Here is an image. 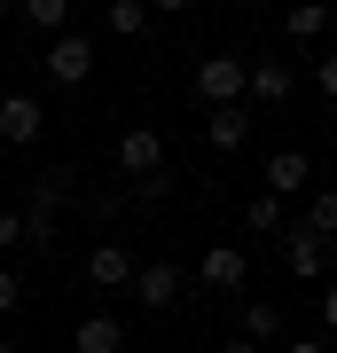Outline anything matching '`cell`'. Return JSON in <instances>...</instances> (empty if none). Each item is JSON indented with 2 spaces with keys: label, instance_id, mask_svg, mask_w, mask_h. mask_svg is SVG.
<instances>
[{
  "label": "cell",
  "instance_id": "obj_16",
  "mask_svg": "<svg viewBox=\"0 0 337 353\" xmlns=\"http://www.w3.org/2000/svg\"><path fill=\"white\" fill-rule=\"evenodd\" d=\"M243 228H251V236H283L290 220H283V204H275V196H251V204H243Z\"/></svg>",
  "mask_w": 337,
  "mask_h": 353
},
{
  "label": "cell",
  "instance_id": "obj_22",
  "mask_svg": "<svg viewBox=\"0 0 337 353\" xmlns=\"http://www.w3.org/2000/svg\"><path fill=\"white\" fill-rule=\"evenodd\" d=\"M16 243H24V212H8V204H0V252H16Z\"/></svg>",
  "mask_w": 337,
  "mask_h": 353
},
{
  "label": "cell",
  "instance_id": "obj_6",
  "mask_svg": "<svg viewBox=\"0 0 337 353\" xmlns=\"http://www.w3.org/2000/svg\"><path fill=\"white\" fill-rule=\"evenodd\" d=\"M134 252H125V243H94V252H87V283L94 290H134Z\"/></svg>",
  "mask_w": 337,
  "mask_h": 353
},
{
  "label": "cell",
  "instance_id": "obj_13",
  "mask_svg": "<svg viewBox=\"0 0 337 353\" xmlns=\"http://www.w3.org/2000/svg\"><path fill=\"white\" fill-rule=\"evenodd\" d=\"M63 204H71V173H63V165H48V173L32 181V212H48V220H55Z\"/></svg>",
  "mask_w": 337,
  "mask_h": 353
},
{
  "label": "cell",
  "instance_id": "obj_5",
  "mask_svg": "<svg viewBox=\"0 0 337 353\" xmlns=\"http://www.w3.org/2000/svg\"><path fill=\"white\" fill-rule=\"evenodd\" d=\"M283 259H290L298 283H322V275H329V243L314 236V228H283Z\"/></svg>",
  "mask_w": 337,
  "mask_h": 353
},
{
  "label": "cell",
  "instance_id": "obj_24",
  "mask_svg": "<svg viewBox=\"0 0 337 353\" xmlns=\"http://www.w3.org/2000/svg\"><path fill=\"white\" fill-rule=\"evenodd\" d=\"M322 322H329V330H337V283H329V290H322Z\"/></svg>",
  "mask_w": 337,
  "mask_h": 353
},
{
  "label": "cell",
  "instance_id": "obj_25",
  "mask_svg": "<svg viewBox=\"0 0 337 353\" xmlns=\"http://www.w3.org/2000/svg\"><path fill=\"white\" fill-rule=\"evenodd\" d=\"M220 353H259V345H243V338H227V345H220Z\"/></svg>",
  "mask_w": 337,
  "mask_h": 353
},
{
  "label": "cell",
  "instance_id": "obj_3",
  "mask_svg": "<svg viewBox=\"0 0 337 353\" xmlns=\"http://www.w3.org/2000/svg\"><path fill=\"white\" fill-rule=\"evenodd\" d=\"M55 79V87H87V71H94V39H79V32H63V39H48V63H39Z\"/></svg>",
  "mask_w": 337,
  "mask_h": 353
},
{
  "label": "cell",
  "instance_id": "obj_26",
  "mask_svg": "<svg viewBox=\"0 0 337 353\" xmlns=\"http://www.w3.org/2000/svg\"><path fill=\"white\" fill-rule=\"evenodd\" d=\"M290 353H322V345H314V338H298V345H290Z\"/></svg>",
  "mask_w": 337,
  "mask_h": 353
},
{
  "label": "cell",
  "instance_id": "obj_14",
  "mask_svg": "<svg viewBox=\"0 0 337 353\" xmlns=\"http://www.w3.org/2000/svg\"><path fill=\"white\" fill-rule=\"evenodd\" d=\"M24 24L48 32V39H63V32H71V0H24Z\"/></svg>",
  "mask_w": 337,
  "mask_h": 353
},
{
  "label": "cell",
  "instance_id": "obj_21",
  "mask_svg": "<svg viewBox=\"0 0 337 353\" xmlns=\"http://www.w3.org/2000/svg\"><path fill=\"white\" fill-rule=\"evenodd\" d=\"M16 306H24V275H16V267H0V314H16Z\"/></svg>",
  "mask_w": 337,
  "mask_h": 353
},
{
  "label": "cell",
  "instance_id": "obj_2",
  "mask_svg": "<svg viewBox=\"0 0 337 353\" xmlns=\"http://www.w3.org/2000/svg\"><path fill=\"white\" fill-rule=\"evenodd\" d=\"M118 173L157 181V173H165V134H157V126H125V134H118Z\"/></svg>",
  "mask_w": 337,
  "mask_h": 353
},
{
  "label": "cell",
  "instance_id": "obj_15",
  "mask_svg": "<svg viewBox=\"0 0 337 353\" xmlns=\"http://www.w3.org/2000/svg\"><path fill=\"white\" fill-rule=\"evenodd\" d=\"M275 330H283V306H267V299H251V306H243V345H267Z\"/></svg>",
  "mask_w": 337,
  "mask_h": 353
},
{
  "label": "cell",
  "instance_id": "obj_11",
  "mask_svg": "<svg viewBox=\"0 0 337 353\" xmlns=\"http://www.w3.org/2000/svg\"><path fill=\"white\" fill-rule=\"evenodd\" d=\"M306 173H314V165H306V150H275V157H267V196H290V189H306Z\"/></svg>",
  "mask_w": 337,
  "mask_h": 353
},
{
  "label": "cell",
  "instance_id": "obj_10",
  "mask_svg": "<svg viewBox=\"0 0 337 353\" xmlns=\"http://www.w3.org/2000/svg\"><path fill=\"white\" fill-rule=\"evenodd\" d=\"M290 87H298L290 63H251V71H243V94H251V102H290Z\"/></svg>",
  "mask_w": 337,
  "mask_h": 353
},
{
  "label": "cell",
  "instance_id": "obj_7",
  "mask_svg": "<svg viewBox=\"0 0 337 353\" xmlns=\"http://www.w3.org/2000/svg\"><path fill=\"white\" fill-rule=\"evenodd\" d=\"M39 134H48L39 94H8V102H0V141H16V150H24V141H39Z\"/></svg>",
  "mask_w": 337,
  "mask_h": 353
},
{
  "label": "cell",
  "instance_id": "obj_9",
  "mask_svg": "<svg viewBox=\"0 0 337 353\" xmlns=\"http://www.w3.org/2000/svg\"><path fill=\"white\" fill-rule=\"evenodd\" d=\"M71 353H125V322H118V314H79Z\"/></svg>",
  "mask_w": 337,
  "mask_h": 353
},
{
  "label": "cell",
  "instance_id": "obj_12",
  "mask_svg": "<svg viewBox=\"0 0 337 353\" xmlns=\"http://www.w3.org/2000/svg\"><path fill=\"white\" fill-rule=\"evenodd\" d=\"M204 141H212V150H243V141H251V110H243V102H236V110H212Z\"/></svg>",
  "mask_w": 337,
  "mask_h": 353
},
{
  "label": "cell",
  "instance_id": "obj_17",
  "mask_svg": "<svg viewBox=\"0 0 337 353\" xmlns=\"http://www.w3.org/2000/svg\"><path fill=\"white\" fill-rule=\"evenodd\" d=\"M298 228H314V236H322V243H337V189H322V196H314Z\"/></svg>",
  "mask_w": 337,
  "mask_h": 353
},
{
  "label": "cell",
  "instance_id": "obj_19",
  "mask_svg": "<svg viewBox=\"0 0 337 353\" xmlns=\"http://www.w3.org/2000/svg\"><path fill=\"white\" fill-rule=\"evenodd\" d=\"M110 32L141 39V32H150V8H141V0H110Z\"/></svg>",
  "mask_w": 337,
  "mask_h": 353
},
{
  "label": "cell",
  "instance_id": "obj_18",
  "mask_svg": "<svg viewBox=\"0 0 337 353\" xmlns=\"http://www.w3.org/2000/svg\"><path fill=\"white\" fill-rule=\"evenodd\" d=\"M283 32H290V39H322V32H329V8H314V0H306V8L283 16Z\"/></svg>",
  "mask_w": 337,
  "mask_h": 353
},
{
  "label": "cell",
  "instance_id": "obj_1",
  "mask_svg": "<svg viewBox=\"0 0 337 353\" xmlns=\"http://www.w3.org/2000/svg\"><path fill=\"white\" fill-rule=\"evenodd\" d=\"M243 55H204L196 63V94H204V110H236L243 102Z\"/></svg>",
  "mask_w": 337,
  "mask_h": 353
},
{
  "label": "cell",
  "instance_id": "obj_20",
  "mask_svg": "<svg viewBox=\"0 0 337 353\" xmlns=\"http://www.w3.org/2000/svg\"><path fill=\"white\" fill-rule=\"evenodd\" d=\"M55 243V220L48 212H24V252H48Z\"/></svg>",
  "mask_w": 337,
  "mask_h": 353
},
{
  "label": "cell",
  "instance_id": "obj_8",
  "mask_svg": "<svg viewBox=\"0 0 337 353\" xmlns=\"http://www.w3.org/2000/svg\"><path fill=\"white\" fill-rule=\"evenodd\" d=\"M134 299L165 314V306L181 299V267H173V259H150V267H134Z\"/></svg>",
  "mask_w": 337,
  "mask_h": 353
},
{
  "label": "cell",
  "instance_id": "obj_4",
  "mask_svg": "<svg viewBox=\"0 0 337 353\" xmlns=\"http://www.w3.org/2000/svg\"><path fill=\"white\" fill-rule=\"evenodd\" d=\"M196 283H204V290H243V283H251V252H236V243H212V252L196 259Z\"/></svg>",
  "mask_w": 337,
  "mask_h": 353
},
{
  "label": "cell",
  "instance_id": "obj_23",
  "mask_svg": "<svg viewBox=\"0 0 337 353\" xmlns=\"http://www.w3.org/2000/svg\"><path fill=\"white\" fill-rule=\"evenodd\" d=\"M314 87H322V94L337 102V55H322V63H314Z\"/></svg>",
  "mask_w": 337,
  "mask_h": 353
}]
</instances>
